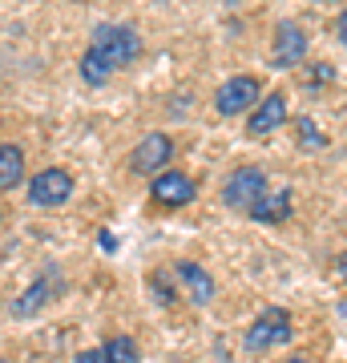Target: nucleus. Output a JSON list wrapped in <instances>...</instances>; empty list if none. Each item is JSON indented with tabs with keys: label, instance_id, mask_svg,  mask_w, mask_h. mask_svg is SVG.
Masks as SVG:
<instances>
[{
	"label": "nucleus",
	"instance_id": "nucleus-1",
	"mask_svg": "<svg viewBox=\"0 0 347 363\" xmlns=\"http://www.w3.org/2000/svg\"><path fill=\"white\" fill-rule=\"evenodd\" d=\"M89 49L101 57L109 69H121L129 61H138V52H142V40L129 25H97L89 37Z\"/></svg>",
	"mask_w": 347,
	"mask_h": 363
},
{
	"label": "nucleus",
	"instance_id": "nucleus-2",
	"mask_svg": "<svg viewBox=\"0 0 347 363\" xmlns=\"http://www.w3.org/2000/svg\"><path fill=\"white\" fill-rule=\"evenodd\" d=\"M283 343H291V315L283 307H267L246 327V339H243L246 351H270V347H283Z\"/></svg>",
	"mask_w": 347,
	"mask_h": 363
},
{
	"label": "nucleus",
	"instance_id": "nucleus-3",
	"mask_svg": "<svg viewBox=\"0 0 347 363\" xmlns=\"http://www.w3.org/2000/svg\"><path fill=\"white\" fill-rule=\"evenodd\" d=\"M258 101H263V85H258V77H250V73L231 77L219 93H214V109H219L222 117H238V113H246V109H255Z\"/></svg>",
	"mask_w": 347,
	"mask_h": 363
},
{
	"label": "nucleus",
	"instance_id": "nucleus-4",
	"mask_svg": "<svg viewBox=\"0 0 347 363\" xmlns=\"http://www.w3.org/2000/svg\"><path fill=\"white\" fill-rule=\"evenodd\" d=\"M263 194H267V174H263L258 166L234 169L231 178H226V190H222V198H226L231 210H250Z\"/></svg>",
	"mask_w": 347,
	"mask_h": 363
},
{
	"label": "nucleus",
	"instance_id": "nucleus-5",
	"mask_svg": "<svg viewBox=\"0 0 347 363\" xmlns=\"http://www.w3.org/2000/svg\"><path fill=\"white\" fill-rule=\"evenodd\" d=\"M303 57H307V33H303V25H295V21H283V25L275 28L270 65H275V69H291V65H299Z\"/></svg>",
	"mask_w": 347,
	"mask_h": 363
},
{
	"label": "nucleus",
	"instance_id": "nucleus-6",
	"mask_svg": "<svg viewBox=\"0 0 347 363\" xmlns=\"http://www.w3.org/2000/svg\"><path fill=\"white\" fill-rule=\"evenodd\" d=\"M73 194V178L65 169H40L37 178L28 182V202L33 206H65Z\"/></svg>",
	"mask_w": 347,
	"mask_h": 363
},
{
	"label": "nucleus",
	"instance_id": "nucleus-7",
	"mask_svg": "<svg viewBox=\"0 0 347 363\" xmlns=\"http://www.w3.org/2000/svg\"><path fill=\"white\" fill-rule=\"evenodd\" d=\"M170 154H174V142L166 133H145L133 150V157H129V166H133V174H154L158 178V174H166Z\"/></svg>",
	"mask_w": 347,
	"mask_h": 363
},
{
	"label": "nucleus",
	"instance_id": "nucleus-8",
	"mask_svg": "<svg viewBox=\"0 0 347 363\" xmlns=\"http://www.w3.org/2000/svg\"><path fill=\"white\" fill-rule=\"evenodd\" d=\"M150 190H154L158 206L174 210V206H186L198 186L190 182V174H182V169H166V174H158V178H154V186H150Z\"/></svg>",
	"mask_w": 347,
	"mask_h": 363
},
{
	"label": "nucleus",
	"instance_id": "nucleus-9",
	"mask_svg": "<svg viewBox=\"0 0 347 363\" xmlns=\"http://www.w3.org/2000/svg\"><path fill=\"white\" fill-rule=\"evenodd\" d=\"M279 125H287V97L283 93H267V97L255 105V113H250V125H246V130L255 133V138H267V133H275Z\"/></svg>",
	"mask_w": 347,
	"mask_h": 363
},
{
	"label": "nucleus",
	"instance_id": "nucleus-10",
	"mask_svg": "<svg viewBox=\"0 0 347 363\" xmlns=\"http://www.w3.org/2000/svg\"><path fill=\"white\" fill-rule=\"evenodd\" d=\"M291 206H295L291 190H287V186H279V190H267L255 206L246 210V214H250L255 222H263V226H279V222L291 218Z\"/></svg>",
	"mask_w": 347,
	"mask_h": 363
},
{
	"label": "nucleus",
	"instance_id": "nucleus-11",
	"mask_svg": "<svg viewBox=\"0 0 347 363\" xmlns=\"http://www.w3.org/2000/svg\"><path fill=\"white\" fill-rule=\"evenodd\" d=\"M174 274L186 283V291H190V298L198 303V307H206V303L214 298V291H219V286H214V279H210V271H206V267H198V262H178V267H174Z\"/></svg>",
	"mask_w": 347,
	"mask_h": 363
},
{
	"label": "nucleus",
	"instance_id": "nucleus-12",
	"mask_svg": "<svg viewBox=\"0 0 347 363\" xmlns=\"http://www.w3.org/2000/svg\"><path fill=\"white\" fill-rule=\"evenodd\" d=\"M25 182V154L21 145H0V190H16Z\"/></svg>",
	"mask_w": 347,
	"mask_h": 363
},
{
	"label": "nucleus",
	"instance_id": "nucleus-13",
	"mask_svg": "<svg viewBox=\"0 0 347 363\" xmlns=\"http://www.w3.org/2000/svg\"><path fill=\"white\" fill-rule=\"evenodd\" d=\"M49 295H53V291H49L45 283H33V286L25 291V295H21V298L13 303V315H16V319H28V315H37L40 307L49 303Z\"/></svg>",
	"mask_w": 347,
	"mask_h": 363
},
{
	"label": "nucleus",
	"instance_id": "nucleus-14",
	"mask_svg": "<svg viewBox=\"0 0 347 363\" xmlns=\"http://www.w3.org/2000/svg\"><path fill=\"white\" fill-rule=\"evenodd\" d=\"M77 69H81V77H85V85H105V81L114 77V69L105 65V61H101V57H97L93 49H85V52H81Z\"/></svg>",
	"mask_w": 347,
	"mask_h": 363
},
{
	"label": "nucleus",
	"instance_id": "nucleus-15",
	"mask_svg": "<svg viewBox=\"0 0 347 363\" xmlns=\"http://www.w3.org/2000/svg\"><path fill=\"white\" fill-rule=\"evenodd\" d=\"M105 351H109V363H138L142 359V355H138V343L129 335H114L105 343Z\"/></svg>",
	"mask_w": 347,
	"mask_h": 363
},
{
	"label": "nucleus",
	"instance_id": "nucleus-16",
	"mask_svg": "<svg viewBox=\"0 0 347 363\" xmlns=\"http://www.w3.org/2000/svg\"><path fill=\"white\" fill-rule=\"evenodd\" d=\"M295 125H299V133H303V145H327V138L315 130V121H311V117H299Z\"/></svg>",
	"mask_w": 347,
	"mask_h": 363
},
{
	"label": "nucleus",
	"instance_id": "nucleus-17",
	"mask_svg": "<svg viewBox=\"0 0 347 363\" xmlns=\"http://www.w3.org/2000/svg\"><path fill=\"white\" fill-rule=\"evenodd\" d=\"M331 77H335V69L327 65V61H319V65H311V89H315V85H327Z\"/></svg>",
	"mask_w": 347,
	"mask_h": 363
},
{
	"label": "nucleus",
	"instance_id": "nucleus-18",
	"mask_svg": "<svg viewBox=\"0 0 347 363\" xmlns=\"http://www.w3.org/2000/svg\"><path fill=\"white\" fill-rule=\"evenodd\" d=\"M73 363H109V351L105 347H93V351H81Z\"/></svg>",
	"mask_w": 347,
	"mask_h": 363
},
{
	"label": "nucleus",
	"instance_id": "nucleus-19",
	"mask_svg": "<svg viewBox=\"0 0 347 363\" xmlns=\"http://www.w3.org/2000/svg\"><path fill=\"white\" fill-rule=\"evenodd\" d=\"M335 37H339V45L347 49V9L339 13V21H335Z\"/></svg>",
	"mask_w": 347,
	"mask_h": 363
},
{
	"label": "nucleus",
	"instance_id": "nucleus-20",
	"mask_svg": "<svg viewBox=\"0 0 347 363\" xmlns=\"http://www.w3.org/2000/svg\"><path fill=\"white\" fill-rule=\"evenodd\" d=\"M335 274H339V279H347V255H339V259H335Z\"/></svg>",
	"mask_w": 347,
	"mask_h": 363
},
{
	"label": "nucleus",
	"instance_id": "nucleus-21",
	"mask_svg": "<svg viewBox=\"0 0 347 363\" xmlns=\"http://www.w3.org/2000/svg\"><path fill=\"white\" fill-rule=\"evenodd\" d=\"M101 247H105V250H117V238H114V234H109V230L101 234Z\"/></svg>",
	"mask_w": 347,
	"mask_h": 363
},
{
	"label": "nucleus",
	"instance_id": "nucleus-22",
	"mask_svg": "<svg viewBox=\"0 0 347 363\" xmlns=\"http://www.w3.org/2000/svg\"><path fill=\"white\" fill-rule=\"evenodd\" d=\"M323 4H327V0H323Z\"/></svg>",
	"mask_w": 347,
	"mask_h": 363
}]
</instances>
